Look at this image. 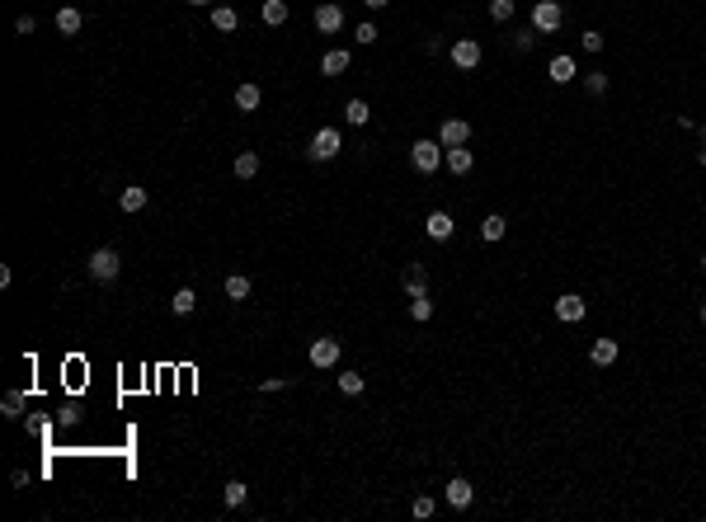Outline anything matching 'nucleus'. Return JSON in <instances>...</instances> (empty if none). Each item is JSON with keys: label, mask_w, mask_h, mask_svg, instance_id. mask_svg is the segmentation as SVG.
<instances>
[{"label": "nucleus", "mask_w": 706, "mask_h": 522, "mask_svg": "<svg viewBox=\"0 0 706 522\" xmlns=\"http://www.w3.org/2000/svg\"><path fill=\"white\" fill-rule=\"evenodd\" d=\"M118 269H123V259H118V250H109V245L90 254V278H94V283H113Z\"/></svg>", "instance_id": "1"}, {"label": "nucleus", "mask_w": 706, "mask_h": 522, "mask_svg": "<svg viewBox=\"0 0 706 522\" xmlns=\"http://www.w3.org/2000/svg\"><path fill=\"white\" fill-rule=\"evenodd\" d=\"M410 160H414V170H419V174H433L443 165V142H429V137L414 142V146H410Z\"/></svg>", "instance_id": "2"}, {"label": "nucleus", "mask_w": 706, "mask_h": 522, "mask_svg": "<svg viewBox=\"0 0 706 522\" xmlns=\"http://www.w3.org/2000/svg\"><path fill=\"white\" fill-rule=\"evenodd\" d=\"M561 5H556V0H537V5H532V29L537 33H556V29H561Z\"/></svg>", "instance_id": "3"}, {"label": "nucleus", "mask_w": 706, "mask_h": 522, "mask_svg": "<svg viewBox=\"0 0 706 522\" xmlns=\"http://www.w3.org/2000/svg\"><path fill=\"white\" fill-rule=\"evenodd\" d=\"M339 156V132L334 127H320L311 137V160H334Z\"/></svg>", "instance_id": "4"}, {"label": "nucleus", "mask_w": 706, "mask_h": 522, "mask_svg": "<svg viewBox=\"0 0 706 522\" xmlns=\"http://www.w3.org/2000/svg\"><path fill=\"white\" fill-rule=\"evenodd\" d=\"M452 66L476 71V66H481V43H476V38H457L452 43Z\"/></svg>", "instance_id": "5"}, {"label": "nucleus", "mask_w": 706, "mask_h": 522, "mask_svg": "<svg viewBox=\"0 0 706 522\" xmlns=\"http://www.w3.org/2000/svg\"><path fill=\"white\" fill-rule=\"evenodd\" d=\"M466 137H471L466 118H443V127H438V142L443 146H466Z\"/></svg>", "instance_id": "6"}, {"label": "nucleus", "mask_w": 706, "mask_h": 522, "mask_svg": "<svg viewBox=\"0 0 706 522\" xmlns=\"http://www.w3.org/2000/svg\"><path fill=\"white\" fill-rule=\"evenodd\" d=\"M584 297H575V292H565L561 301H556V320H565V325H575V320H584Z\"/></svg>", "instance_id": "7"}, {"label": "nucleus", "mask_w": 706, "mask_h": 522, "mask_svg": "<svg viewBox=\"0 0 706 522\" xmlns=\"http://www.w3.org/2000/svg\"><path fill=\"white\" fill-rule=\"evenodd\" d=\"M443 499H447L452 508H471L476 490H471V480H462V475H457V480H447V490H443Z\"/></svg>", "instance_id": "8"}, {"label": "nucleus", "mask_w": 706, "mask_h": 522, "mask_svg": "<svg viewBox=\"0 0 706 522\" xmlns=\"http://www.w3.org/2000/svg\"><path fill=\"white\" fill-rule=\"evenodd\" d=\"M311 363L315 367H334L339 363V339H315L311 344Z\"/></svg>", "instance_id": "9"}, {"label": "nucleus", "mask_w": 706, "mask_h": 522, "mask_svg": "<svg viewBox=\"0 0 706 522\" xmlns=\"http://www.w3.org/2000/svg\"><path fill=\"white\" fill-rule=\"evenodd\" d=\"M339 24H344V10H339V5H315V29L320 33H339Z\"/></svg>", "instance_id": "10"}, {"label": "nucleus", "mask_w": 706, "mask_h": 522, "mask_svg": "<svg viewBox=\"0 0 706 522\" xmlns=\"http://www.w3.org/2000/svg\"><path fill=\"white\" fill-rule=\"evenodd\" d=\"M617 339H594V348H589V358H594V367H612L617 363Z\"/></svg>", "instance_id": "11"}, {"label": "nucleus", "mask_w": 706, "mask_h": 522, "mask_svg": "<svg viewBox=\"0 0 706 522\" xmlns=\"http://www.w3.org/2000/svg\"><path fill=\"white\" fill-rule=\"evenodd\" d=\"M259 104H264V90H259V85H250V80H245V85L235 90V109H240V113H254V109H259Z\"/></svg>", "instance_id": "12"}, {"label": "nucleus", "mask_w": 706, "mask_h": 522, "mask_svg": "<svg viewBox=\"0 0 706 522\" xmlns=\"http://www.w3.org/2000/svg\"><path fill=\"white\" fill-rule=\"evenodd\" d=\"M348 71V52L344 48H329L325 57H320V76H344Z\"/></svg>", "instance_id": "13"}, {"label": "nucleus", "mask_w": 706, "mask_h": 522, "mask_svg": "<svg viewBox=\"0 0 706 522\" xmlns=\"http://www.w3.org/2000/svg\"><path fill=\"white\" fill-rule=\"evenodd\" d=\"M405 292L410 297H429V273H424V264H410L405 269Z\"/></svg>", "instance_id": "14"}, {"label": "nucleus", "mask_w": 706, "mask_h": 522, "mask_svg": "<svg viewBox=\"0 0 706 522\" xmlns=\"http://www.w3.org/2000/svg\"><path fill=\"white\" fill-rule=\"evenodd\" d=\"M424 231H429V240H447L452 236V217H447V212H429Z\"/></svg>", "instance_id": "15"}, {"label": "nucleus", "mask_w": 706, "mask_h": 522, "mask_svg": "<svg viewBox=\"0 0 706 522\" xmlns=\"http://www.w3.org/2000/svg\"><path fill=\"white\" fill-rule=\"evenodd\" d=\"M575 76H580V71H575V57H565V52L551 57V80H556V85H565V80H575Z\"/></svg>", "instance_id": "16"}, {"label": "nucleus", "mask_w": 706, "mask_h": 522, "mask_svg": "<svg viewBox=\"0 0 706 522\" xmlns=\"http://www.w3.org/2000/svg\"><path fill=\"white\" fill-rule=\"evenodd\" d=\"M471 165H476V156H471L466 146H452V151H447V170L452 174H471Z\"/></svg>", "instance_id": "17"}, {"label": "nucleus", "mask_w": 706, "mask_h": 522, "mask_svg": "<svg viewBox=\"0 0 706 522\" xmlns=\"http://www.w3.org/2000/svg\"><path fill=\"white\" fill-rule=\"evenodd\" d=\"M344 118L353 127H367V118H372V109H367V99H348L344 104Z\"/></svg>", "instance_id": "18"}, {"label": "nucleus", "mask_w": 706, "mask_h": 522, "mask_svg": "<svg viewBox=\"0 0 706 522\" xmlns=\"http://www.w3.org/2000/svg\"><path fill=\"white\" fill-rule=\"evenodd\" d=\"M57 29H62L66 38L80 33V10H76V5H62V10H57Z\"/></svg>", "instance_id": "19"}, {"label": "nucleus", "mask_w": 706, "mask_h": 522, "mask_svg": "<svg viewBox=\"0 0 706 522\" xmlns=\"http://www.w3.org/2000/svg\"><path fill=\"white\" fill-rule=\"evenodd\" d=\"M504 231H509V222H504L499 212H490L485 222H481V240H504Z\"/></svg>", "instance_id": "20"}, {"label": "nucleus", "mask_w": 706, "mask_h": 522, "mask_svg": "<svg viewBox=\"0 0 706 522\" xmlns=\"http://www.w3.org/2000/svg\"><path fill=\"white\" fill-rule=\"evenodd\" d=\"M24 405H29V396H24V391H10V396L0 400V414H5V419H19Z\"/></svg>", "instance_id": "21"}, {"label": "nucleus", "mask_w": 706, "mask_h": 522, "mask_svg": "<svg viewBox=\"0 0 706 522\" xmlns=\"http://www.w3.org/2000/svg\"><path fill=\"white\" fill-rule=\"evenodd\" d=\"M235 24H240V15H235L231 5H217V10H212V29H221V33H231Z\"/></svg>", "instance_id": "22"}, {"label": "nucleus", "mask_w": 706, "mask_h": 522, "mask_svg": "<svg viewBox=\"0 0 706 522\" xmlns=\"http://www.w3.org/2000/svg\"><path fill=\"white\" fill-rule=\"evenodd\" d=\"M193 306H198V297H193V287H179V292H174V301H170V311H174V316H188Z\"/></svg>", "instance_id": "23"}, {"label": "nucleus", "mask_w": 706, "mask_h": 522, "mask_svg": "<svg viewBox=\"0 0 706 522\" xmlns=\"http://www.w3.org/2000/svg\"><path fill=\"white\" fill-rule=\"evenodd\" d=\"M264 24H287V0H264Z\"/></svg>", "instance_id": "24"}, {"label": "nucleus", "mask_w": 706, "mask_h": 522, "mask_svg": "<svg viewBox=\"0 0 706 522\" xmlns=\"http://www.w3.org/2000/svg\"><path fill=\"white\" fill-rule=\"evenodd\" d=\"M235 174H240V179H254V174H259V156H254V151H240V156H235Z\"/></svg>", "instance_id": "25"}, {"label": "nucleus", "mask_w": 706, "mask_h": 522, "mask_svg": "<svg viewBox=\"0 0 706 522\" xmlns=\"http://www.w3.org/2000/svg\"><path fill=\"white\" fill-rule=\"evenodd\" d=\"M118 203H123V212H141V207H146V189H137V184H132V189H123V198H118Z\"/></svg>", "instance_id": "26"}, {"label": "nucleus", "mask_w": 706, "mask_h": 522, "mask_svg": "<svg viewBox=\"0 0 706 522\" xmlns=\"http://www.w3.org/2000/svg\"><path fill=\"white\" fill-rule=\"evenodd\" d=\"M339 391H344V396H362V391H367L362 372H344V377H339Z\"/></svg>", "instance_id": "27"}, {"label": "nucleus", "mask_w": 706, "mask_h": 522, "mask_svg": "<svg viewBox=\"0 0 706 522\" xmlns=\"http://www.w3.org/2000/svg\"><path fill=\"white\" fill-rule=\"evenodd\" d=\"M226 297H231V301H245V297H250V278H240V273H235V278H226Z\"/></svg>", "instance_id": "28"}, {"label": "nucleus", "mask_w": 706, "mask_h": 522, "mask_svg": "<svg viewBox=\"0 0 706 522\" xmlns=\"http://www.w3.org/2000/svg\"><path fill=\"white\" fill-rule=\"evenodd\" d=\"M490 19H495V24H509V19H514V0H490Z\"/></svg>", "instance_id": "29"}, {"label": "nucleus", "mask_w": 706, "mask_h": 522, "mask_svg": "<svg viewBox=\"0 0 706 522\" xmlns=\"http://www.w3.org/2000/svg\"><path fill=\"white\" fill-rule=\"evenodd\" d=\"M410 316L429 320V316H433V301H429V297H410Z\"/></svg>", "instance_id": "30"}, {"label": "nucleus", "mask_w": 706, "mask_h": 522, "mask_svg": "<svg viewBox=\"0 0 706 522\" xmlns=\"http://www.w3.org/2000/svg\"><path fill=\"white\" fill-rule=\"evenodd\" d=\"M245 494H250V485L231 480V485H226V504H231V508H240V504H245Z\"/></svg>", "instance_id": "31"}, {"label": "nucleus", "mask_w": 706, "mask_h": 522, "mask_svg": "<svg viewBox=\"0 0 706 522\" xmlns=\"http://www.w3.org/2000/svg\"><path fill=\"white\" fill-rule=\"evenodd\" d=\"M584 90H589V95H603V90H608V76H603V71H589V76H584Z\"/></svg>", "instance_id": "32"}, {"label": "nucleus", "mask_w": 706, "mask_h": 522, "mask_svg": "<svg viewBox=\"0 0 706 522\" xmlns=\"http://www.w3.org/2000/svg\"><path fill=\"white\" fill-rule=\"evenodd\" d=\"M532 43H537V29H518L514 33V48L518 52H532Z\"/></svg>", "instance_id": "33"}, {"label": "nucleus", "mask_w": 706, "mask_h": 522, "mask_svg": "<svg viewBox=\"0 0 706 522\" xmlns=\"http://www.w3.org/2000/svg\"><path fill=\"white\" fill-rule=\"evenodd\" d=\"M580 48H584V52H598V48H603V33H598V29H584V33H580Z\"/></svg>", "instance_id": "34"}, {"label": "nucleus", "mask_w": 706, "mask_h": 522, "mask_svg": "<svg viewBox=\"0 0 706 522\" xmlns=\"http://www.w3.org/2000/svg\"><path fill=\"white\" fill-rule=\"evenodd\" d=\"M410 513H414V518H433V499H429V494H419V499H414V508H410Z\"/></svg>", "instance_id": "35"}, {"label": "nucleus", "mask_w": 706, "mask_h": 522, "mask_svg": "<svg viewBox=\"0 0 706 522\" xmlns=\"http://www.w3.org/2000/svg\"><path fill=\"white\" fill-rule=\"evenodd\" d=\"M353 38H358L362 48H367V43H377V29H372V24H358V33H353Z\"/></svg>", "instance_id": "36"}, {"label": "nucleus", "mask_w": 706, "mask_h": 522, "mask_svg": "<svg viewBox=\"0 0 706 522\" xmlns=\"http://www.w3.org/2000/svg\"><path fill=\"white\" fill-rule=\"evenodd\" d=\"M287 381H297V377H268L264 386H259V391H278V386H287Z\"/></svg>", "instance_id": "37"}, {"label": "nucleus", "mask_w": 706, "mask_h": 522, "mask_svg": "<svg viewBox=\"0 0 706 522\" xmlns=\"http://www.w3.org/2000/svg\"><path fill=\"white\" fill-rule=\"evenodd\" d=\"M15 29L24 33V38H29V33H33V15H19V19H15Z\"/></svg>", "instance_id": "38"}, {"label": "nucleus", "mask_w": 706, "mask_h": 522, "mask_svg": "<svg viewBox=\"0 0 706 522\" xmlns=\"http://www.w3.org/2000/svg\"><path fill=\"white\" fill-rule=\"evenodd\" d=\"M362 5H367V10H381V5H391V0H362Z\"/></svg>", "instance_id": "39"}, {"label": "nucleus", "mask_w": 706, "mask_h": 522, "mask_svg": "<svg viewBox=\"0 0 706 522\" xmlns=\"http://www.w3.org/2000/svg\"><path fill=\"white\" fill-rule=\"evenodd\" d=\"M188 5H207V0H188Z\"/></svg>", "instance_id": "40"}, {"label": "nucleus", "mask_w": 706, "mask_h": 522, "mask_svg": "<svg viewBox=\"0 0 706 522\" xmlns=\"http://www.w3.org/2000/svg\"><path fill=\"white\" fill-rule=\"evenodd\" d=\"M702 325H706V306H702Z\"/></svg>", "instance_id": "41"}, {"label": "nucleus", "mask_w": 706, "mask_h": 522, "mask_svg": "<svg viewBox=\"0 0 706 522\" xmlns=\"http://www.w3.org/2000/svg\"><path fill=\"white\" fill-rule=\"evenodd\" d=\"M702 269H706V254H702Z\"/></svg>", "instance_id": "42"}]
</instances>
